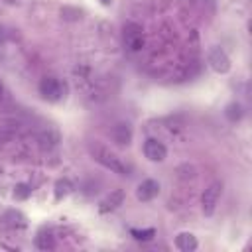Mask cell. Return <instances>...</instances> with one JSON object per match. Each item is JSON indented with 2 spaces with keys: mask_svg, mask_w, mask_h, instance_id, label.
<instances>
[{
  "mask_svg": "<svg viewBox=\"0 0 252 252\" xmlns=\"http://www.w3.org/2000/svg\"><path fill=\"white\" fill-rule=\"evenodd\" d=\"M73 191V183L69 181V179H57L55 181V199L59 201V199H63V197H67L69 193Z\"/></svg>",
  "mask_w": 252,
  "mask_h": 252,
  "instance_id": "14",
  "label": "cell"
},
{
  "mask_svg": "<svg viewBox=\"0 0 252 252\" xmlns=\"http://www.w3.org/2000/svg\"><path fill=\"white\" fill-rule=\"evenodd\" d=\"M122 201H124V191H122V189H114V191H110V195H108L106 199L100 201L98 211H100L102 215H104V213H112V211H116V209L122 205Z\"/></svg>",
  "mask_w": 252,
  "mask_h": 252,
  "instance_id": "9",
  "label": "cell"
},
{
  "mask_svg": "<svg viewBox=\"0 0 252 252\" xmlns=\"http://www.w3.org/2000/svg\"><path fill=\"white\" fill-rule=\"evenodd\" d=\"M35 246L39 248V250H51L53 246H55V240H53V234L49 232V230H39L37 232V236H35Z\"/></svg>",
  "mask_w": 252,
  "mask_h": 252,
  "instance_id": "12",
  "label": "cell"
},
{
  "mask_svg": "<svg viewBox=\"0 0 252 252\" xmlns=\"http://www.w3.org/2000/svg\"><path fill=\"white\" fill-rule=\"evenodd\" d=\"M2 222H4L6 226H10V228H24V226L28 224L26 217H24L20 211H16V209L6 211V213L2 215Z\"/></svg>",
  "mask_w": 252,
  "mask_h": 252,
  "instance_id": "10",
  "label": "cell"
},
{
  "mask_svg": "<svg viewBox=\"0 0 252 252\" xmlns=\"http://www.w3.org/2000/svg\"><path fill=\"white\" fill-rule=\"evenodd\" d=\"M12 138H14V130H10V128H0V144L10 142Z\"/></svg>",
  "mask_w": 252,
  "mask_h": 252,
  "instance_id": "18",
  "label": "cell"
},
{
  "mask_svg": "<svg viewBox=\"0 0 252 252\" xmlns=\"http://www.w3.org/2000/svg\"><path fill=\"white\" fill-rule=\"evenodd\" d=\"M175 246L183 252H191L197 248V238L191 234V232H179L175 236Z\"/></svg>",
  "mask_w": 252,
  "mask_h": 252,
  "instance_id": "11",
  "label": "cell"
},
{
  "mask_svg": "<svg viewBox=\"0 0 252 252\" xmlns=\"http://www.w3.org/2000/svg\"><path fill=\"white\" fill-rule=\"evenodd\" d=\"M220 193H222V183L220 181H213V183L207 185V189L201 195V207H203L205 217H211L215 213L217 203L220 199Z\"/></svg>",
  "mask_w": 252,
  "mask_h": 252,
  "instance_id": "3",
  "label": "cell"
},
{
  "mask_svg": "<svg viewBox=\"0 0 252 252\" xmlns=\"http://www.w3.org/2000/svg\"><path fill=\"white\" fill-rule=\"evenodd\" d=\"M2 96H4V85H2V81H0V100H2Z\"/></svg>",
  "mask_w": 252,
  "mask_h": 252,
  "instance_id": "20",
  "label": "cell"
},
{
  "mask_svg": "<svg viewBox=\"0 0 252 252\" xmlns=\"http://www.w3.org/2000/svg\"><path fill=\"white\" fill-rule=\"evenodd\" d=\"M100 4H102V6H110V4H112V0H100Z\"/></svg>",
  "mask_w": 252,
  "mask_h": 252,
  "instance_id": "19",
  "label": "cell"
},
{
  "mask_svg": "<svg viewBox=\"0 0 252 252\" xmlns=\"http://www.w3.org/2000/svg\"><path fill=\"white\" fill-rule=\"evenodd\" d=\"M242 106L238 104V102H230L226 108H224V116L230 120V122H236V120H240L242 118Z\"/></svg>",
  "mask_w": 252,
  "mask_h": 252,
  "instance_id": "15",
  "label": "cell"
},
{
  "mask_svg": "<svg viewBox=\"0 0 252 252\" xmlns=\"http://www.w3.org/2000/svg\"><path fill=\"white\" fill-rule=\"evenodd\" d=\"M4 2H8V4H18L20 0H4Z\"/></svg>",
  "mask_w": 252,
  "mask_h": 252,
  "instance_id": "21",
  "label": "cell"
},
{
  "mask_svg": "<svg viewBox=\"0 0 252 252\" xmlns=\"http://www.w3.org/2000/svg\"><path fill=\"white\" fill-rule=\"evenodd\" d=\"M110 138L118 146H128L132 142V126L128 122H118L110 128Z\"/></svg>",
  "mask_w": 252,
  "mask_h": 252,
  "instance_id": "8",
  "label": "cell"
},
{
  "mask_svg": "<svg viewBox=\"0 0 252 252\" xmlns=\"http://www.w3.org/2000/svg\"><path fill=\"white\" fill-rule=\"evenodd\" d=\"M39 94L47 102H59L67 96V83L57 77H43L39 81Z\"/></svg>",
  "mask_w": 252,
  "mask_h": 252,
  "instance_id": "2",
  "label": "cell"
},
{
  "mask_svg": "<svg viewBox=\"0 0 252 252\" xmlns=\"http://www.w3.org/2000/svg\"><path fill=\"white\" fill-rule=\"evenodd\" d=\"M144 156H146L150 161L159 163V161L165 159L167 150H165V146H163L159 140H156V138H148V140L144 142Z\"/></svg>",
  "mask_w": 252,
  "mask_h": 252,
  "instance_id": "6",
  "label": "cell"
},
{
  "mask_svg": "<svg viewBox=\"0 0 252 252\" xmlns=\"http://www.w3.org/2000/svg\"><path fill=\"white\" fill-rule=\"evenodd\" d=\"M30 195H32V187H30V185H26V183H18V185L14 187V197H16V199L24 201V199H28Z\"/></svg>",
  "mask_w": 252,
  "mask_h": 252,
  "instance_id": "17",
  "label": "cell"
},
{
  "mask_svg": "<svg viewBox=\"0 0 252 252\" xmlns=\"http://www.w3.org/2000/svg\"><path fill=\"white\" fill-rule=\"evenodd\" d=\"M39 144H41V148H53V146H57L59 144V132L57 130H53V128H47L41 136H39Z\"/></svg>",
  "mask_w": 252,
  "mask_h": 252,
  "instance_id": "13",
  "label": "cell"
},
{
  "mask_svg": "<svg viewBox=\"0 0 252 252\" xmlns=\"http://www.w3.org/2000/svg\"><path fill=\"white\" fill-rule=\"evenodd\" d=\"M89 154L91 158L100 163L102 167L110 169L112 173H118V175H132V165L122 159L120 156H116L112 150H108L104 144L100 142H89Z\"/></svg>",
  "mask_w": 252,
  "mask_h": 252,
  "instance_id": "1",
  "label": "cell"
},
{
  "mask_svg": "<svg viewBox=\"0 0 252 252\" xmlns=\"http://www.w3.org/2000/svg\"><path fill=\"white\" fill-rule=\"evenodd\" d=\"M122 39H124V45L130 51H140L144 47V30H142V26L134 24V22H128L122 30Z\"/></svg>",
  "mask_w": 252,
  "mask_h": 252,
  "instance_id": "4",
  "label": "cell"
},
{
  "mask_svg": "<svg viewBox=\"0 0 252 252\" xmlns=\"http://www.w3.org/2000/svg\"><path fill=\"white\" fill-rule=\"evenodd\" d=\"M158 193H159V183L156 179H144L136 189V199L142 203H148L154 197H158Z\"/></svg>",
  "mask_w": 252,
  "mask_h": 252,
  "instance_id": "7",
  "label": "cell"
},
{
  "mask_svg": "<svg viewBox=\"0 0 252 252\" xmlns=\"http://www.w3.org/2000/svg\"><path fill=\"white\" fill-rule=\"evenodd\" d=\"M130 234L136 238V240H142V242H148L156 236V230L154 228H130Z\"/></svg>",
  "mask_w": 252,
  "mask_h": 252,
  "instance_id": "16",
  "label": "cell"
},
{
  "mask_svg": "<svg viewBox=\"0 0 252 252\" xmlns=\"http://www.w3.org/2000/svg\"><path fill=\"white\" fill-rule=\"evenodd\" d=\"M209 65H211V69H213L215 73L224 75V73L230 71V57L226 55L224 49H220V47H211V51H209Z\"/></svg>",
  "mask_w": 252,
  "mask_h": 252,
  "instance_id": "5",
  "label": "cell"
}]
</instances>
